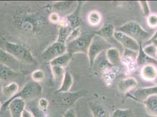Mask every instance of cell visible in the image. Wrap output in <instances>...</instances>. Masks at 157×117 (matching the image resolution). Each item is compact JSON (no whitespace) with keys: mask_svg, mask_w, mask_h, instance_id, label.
Wrapping results in <instances>:
<instances>
[{"mask_svg":"<svg viewBox=\"0 0 157 117\" xmlns=\"http://www.w3.org/2000/svg\"><path fill=\"white\" fill-rule=\"evenodd\" d=\"M115 31L126 34L134 39L140 45H143L151 36L150 33L145 31L136 21L126 22L123 25L116 28Z\"/></svg>","mask_w":157,"mask_h":117,"instance_id":"cell-1","label":"cell"},{"mask_svg":"<svg viewBox=\"0 0 157 117\" xmlns=\"http://www.w3.org/2000/svg\"><path fill=\"white\" fill-rule=\"evenodd\" d=\"M4 46V50L18 62L28 64L36 63L32 52L25 46L11 42H6Z\"/></svg>","mask_w":157,"mask_h":117,"instance_id":"cell-2","label":"cell"},{"mask_svg":"<svg viewBox=\"0 0 157 117\" xmlns=\"http://www.w3.org/2000/svg\"><path fill=\"white\" fill-rule=\"evenodd\" d=\"M95 35L93 32L81 33L76 39L66 43V52L72 56L78 53H83L87 55L89 46Z\"/></svg>","mask_w":157,"mask_h":117,"instance_id":"cell-3","label":"cell"},{"mask_svg":"<svg viewBox=\"0 0 157 117\" xmlns=\"http://www.w3.org/2000/svg\"><path fill=\"white\" fill-rule=\"evenodd\" d=\"M42 92V87L39 83L34 81H29L24 85L22 89L18 92V93L7 101L2 105V110H6L8 108V104L10 101L15 98H21L25 101L31 100L40 96Z\"/></svg>","mask_w":157,"mask_h":117,"instance_id":"cell-4","label":"cell"},{"mask_svg":"<svg viewBox=\"0 0 157 117\" xmlns=\"http://www.w3.org/2000/svg\"><path fill=\"white\" fill-rule=\"evenodd\" d=\"M55 94V96L53 99V102L68 110L72 108L79 99L86 97L88 94V90L84 89L75 92L69 91Z\"/></svg>","mask_w":157,"mask_h":117,"instance_id":"cell-5","label":"cell"},{"mask_svg":"<svg viewBox=\"0 0 157 117\" xmlns=\"http://www.w3.org/2000/svg\"><path fill=\"white\" fill-rule=\"evenodd\" d=\"M111 47L113 46L111 43L98 35H95L92 39L87 54L90 66H93L96 58L100 53L108 50Z\"/></svg>","mask_w":157,"mask_h":117,"instance_id":"cell-6","label":"cell"},{"mask_svg":"<svg viewBox=\"0 0 157 117\" xmlns=\"http://www.w3.org/2000/svg\"><path fill=\"white\" fill-rule=\"evenodd\" d=\"M67 52L66 45L63 43L56 41L49 46L41 54V58L46 62H50L60 55L65 53Z\"/></svg>","mask_w":157,"mask_h":117,"instance_id":"cell-7","label":"cell"},{"mask_svg":"<svg viewBox=\"0 0 157 117\" xmlns=\"http://www.w3.org/2000/svg\"><path fill=\"white\" fill-rule=\"evenodd\" d=\"M115 40L122 46L124 49H128L134 52H138L140 45L134 39L124 33L115 31L114 33Z\"/></svg>","mask_w":157,"mask_h":117,"instance_id":"cell-8","label":"cell"},{"mask_svg":"<svg viewBox=\"0 0 157 117\" xmlns=\"http://www.w3.org/2000/svg\"><path fill=\"white\" fill-rule=\"evenodd\" d=\"M125 95L126 97L131 98L137 101L142 103L148 98L157 96V85L155 86L140 88L136 90L134 93L130 94L129 92Z\"/></svg>","mask_w":157,"mask_h":117,"instance_id":"cell-9","label":"cell"},{"mask_svg":"<svg viewBox=\"0 0 157 117\" xmlns=\"http://www.w3.org/2000/svg\"><path fill=\"white\" fill-rule=\"evenodd\" d=\"M83 3L84 2L83 1H78V6L76 9L74 10V11L65 18V20L66 21L67 24L71 26L73 29L79 28L81 24L80 11Z\"/></svg>","mask_w":157,"mask_h":117,"instance_id":"cell-10","label":"cell"},{"mask_svg":"<svg viewBox=\"0 0 157 117\" xmlns=\"http://www.w3.org/2000/svg\"><path fill=\"white\" fill-rule=\"evenodd\" d=\"M11 117H21L24 110L26 108V101L21 98H15L8 105Z\"/></svg>","mask_w":157,"mask_h":117,"instance_id":"cell-11","label":"cell"},{"mask_svg":"<svg viewBox=\"0 0 157 117\" xmlns=\"http://www.w3.org/2000/svg\"><path fill=\"white\" fill-rule=\"evenodd\" d=\"M115 27L111 24L106 23L99 29L98 31H94L93 32L96 35L105 39L108 42L111 43L114 40H116L114 38V33L115 32Z\"/></svg>","mask_w":157,"mask_h":117,"instance_id":"cell-12","label":"cell"},{"mask_svg":"<svg viewBox=\"0 0 157 117\" xmlns=\"http://www.w3.org/2000/svg\"><path fill=\"white\" fill-rule=\"evenodd\" d=\"M58 25L59 26V31L56 41L66 44L73 29L67 24L65 18L61 19Z\"/></svg>","mask_w":157,"mask_h":117,"instance_id":"cell-13","label":"cell"},{"mask_svg":"<svg viewBox=\"0 0 157 117\" xmlns=\"http://www.w3.org/2000/svg\"><path fill=\"white\" fill-rule=\"evenodd\" d=\"M140 75L147 81H153L157 78V68L154 65H146L141 67Z\"/></svg>","mask_w":157,"mask_h":117,"instance_id":"cell-14","label":"cell"},{"mask_svg":"<svg viewBox=\"0 0 157 117\" xmlns=\"http://www.w3.org/2000/svg\"><path fill=\"white\" fill-rule=\"evenodd\" d=\"M20 74L8 66L0 64V82L10 81L19 76Z\"/></svg>","mask_w":157,"mask_h":117,"instance_id":"cell-15","label":"cell"},{"mask_svg":"<svg viewBox=\"0 0 157 117\" xmlns=\"http://www.w3.org/2000/svg\"><path fill=\"white\" fill-rule=\"evenodd\" d=\"M137 85V81L136 78L127 77L120 81L118 84V89L120 92L127 94L136 88Z\"/></svg>","mask_w":157,"mask_h":117,"instance_id":"cell-16","label":"cell"},{"mask_svg":"<svg viewBox=\"0 0 157 117\" xmlns=\"http://www.w3.org/2000/svg\"><path fill=\"white\" fill-rule=\"evenodd\" d=\"M19 63L20 62L14 58L6 51L0 48V64L8 66L15 71L14 68L18 67Z\"/></svg>","mask_w":157,"mask_h":117,"instance_id":"cell-17","label":"cell"},{"mask_svg":"<svg viewBox=\"0 0 157 117\" xmlns=\"http://www.w3.org/2000/svg\"><path fill=\"white\" fill-rule=\"evenodd\" d=\"M108 62L113 66H120L121 62V56L117 48L111 47L105 52Z\"/></svg>","mask_w":157,"mask_h":117,"instance_id":"cell-18","label":"cell"},{"mask_svg":"<svg viewBox=\"0 0 157 117\" xmlns=\"http://www.w3.org/2000/svg\"><path fill=\"white\" fill-rule=\"evenodd\" d=\"M89 108L93 117H111L107 109L100 104L89 102Z\"/></svg>","mask_w":157,"mask_h":117,"instance_id":"cell-19","label":"cell"},{"mask_svg":"<svg viewBox=\"0 0 157 117\" xmlns=\"http://www.w3.org/2000/svg\"><path fill=\"white\" fill-rule=\"evenodd\" d=\"M136 64L138 66H143L146 65H154L157 66V58H152L147 56L143 50V45H141L138 52V56L136 60Z\"/></svg>","mask_w":157,"mask_h":117,"instance_id":"cell-20","label":"cell"},{"mask_svg":"<svg viewBox=\"0 0 157 117\" xmlns=\"http://www.w3.org/2000/svg\"><path fill=\"white\" fill-rule=\"evenodd\" d=\"M145 109L148 115L154 117H157V96H151L142 102Z\"/></svg>","mask_w":157,"mask_h":117,"instance_id":"cell-21","label":"cell"},{"mask_svg":"<svg viewBox=\"0 0 157 117\" xmlns=\"http://www.w3.org/2000/svg\"><path fill=\"white\" fill-rule=\"evenodd\" d=\"M73 85V78L71 73L66 71L64 78L63 79L59 89L55 92V93L69 92Z\"/></svg>","mask_w":157,"mask_h":117,"instance_id":"cell-22","label":"cell"},{"mask_svg":"<svg viewBox=\"0 0 157 117\" xmlns=\"http://www.w3.org/2000/svg\"><path fill=\"white\" fill-rule=\"evenodd\" d=\"M19 91V85L16 82L12 81L8 85L2 87V94L6 97L8 98V100L11 99L15 96Z\"/></svg>","mask_w":157,"mask_h":117,"instance_id":"cell-23","label":"cell"},{"mask_svg":"<svg viewBox=\"0 0 157 117\" xmlns=\"http://www.w3.org/2000/svg\"><path fill=\"white\" fill-rule=\"evenodd\" d=\"M72 57V55L66 52L65 53L60 55L59 57L52 60L51 62H49V64L51 66H57L65 68L69 64Z\"/></svg>","mask_w":157,"mask_h":117,"instance_id":"cell-24","label":"cell"},{"mask_svg":"<svg viewBox=\"0 0 157 117\" xmlns=\"http://www.w3.org/2000/svg\"><path fill=\"white\" fill-rule=\"evenodd\" d=\"M51 69L54 80L61 84L65 74V68L60 66H51Z\"/></svg>","mask_w":157,"mask_h":117,"instance_id":"cell-25","label":"cell"},{"mask_svg":"<svg viewBox=\"0 0 157 117\" xmlns=\"http://www.w3.org/2000/svg\"><path fill=\"white\" fill-rule=\"evenodd\" d=\"M87 22L90 25L96 26L98 25L102 20V15L98 11H92L87 15Z\"/></svg>","mask_w":157,"mask_h":117,"instance_id":"cell-26","label":"cell"},{"mask_svg":"<svg viewBox=\"0 0 157 117\" xmlns=\"http://www.w3.org/2000/svg\"><path fill=\"white\" fill-rule=\"evenodd\" d=\"M75 1H58L53 3L52 6L53 8L60 13H65L70 9L75 4Z\"/></svg>","mask_w":157,"mask_h":117,"instance_id":"cell-27","label":"cell"},{"mask_svg":"<svg viewBox=\"0 0 157 117\" xmlns=\"http://www.w3.org/2000/svg\"><path fill=\"white\" fill-rule=\"evenodd\" d=\"M111 117H135V113L131 108H118L112 113Z\"/></svg>","mask_w":157,"mask_h":117,"instance_id":"cell-28","label":"cell"},{"mask_svg":"<svg viewBox=\"0 0 157 117\" xmlns=\"http://www.w3.org/2000/svg\"><path fill=\"white\" fill-rule=\"evenodd\" d=\"M31 78L33 81L39 83L42 82L45 78V73L41 69H37L32 73Z\"/></svg>","mask_w":157,"mask_h":117,"instance_id":"cell-29","label":"cell"},{"mask_svg":"<svg viewBox=\"0 0 157 117\" xmlns=\"http://www.w3.org/2000/svg\"><path fill=\"white\" fill-rule=\"evenodd\" d=\"M143 50L144 53L152 58H157V47L152 44L147 45L143 47Z\"/></svg>","mask_w":157,"mask_h":117,"instance_id":"cell-30","label":"cell"},{"mask_svg":"<svg viewBox=\"0 0 157 117\" xmlns=\"http://www.w3.org/2000/svg\"><path fill=\"white\" fill-rule=\"evenodd\" d=\"M139 4L144 16L147 18L151 14L150 8L148 2L147 1H140Z\"/></svg>","mask_w":157,"mask_h":117,"instance_id":"cell-31","label":"cell"},{"mask_svg":"<svg viewBox=\"0 0 157 117\" xmlns=\"http://www.w3.org/2000/svg\"><path fill=\"white\" fill-rule=\"evenodd\" d=\"M30 105L31 106H29L28 108L33 112V113L34 115V117H48L47 112H44L40 110L38 108V106L35 107L33 105L32 106L31 105Z\"/></svg>","mask_w":157,"mask_h":117,"instance_id":"cell-32","label":"cell"},{"mask_svg":"<svg viewBox=\"0 0 157 117\" xmlns=\"http://www.w3.org/2000/svg\"><path fill=\"white\" fill-rule=\"evenodd\" d=\"M147 23L148 26L151 28L154 29L157 28V14H150L147 18Z\"/></svg>","mask_w":157,"mask_h":117,"instance_id":"cell-33","label":"cell"},{"mask_svg":"<svg viewBox=\"0 0 157 117\" xmlns=\"http://www.w3.org/2000/svg\"><path fill=\"white\" fill-rule=\"evenodd\" d=\"M49 107V101L48 100L45 98H40L38 103V107L40 110L47 112L48 108Z\"/></svg>","mask_w":157,"mask_h":117,"instance_id":"cell-34","label":"cell"},{"mask_svg":"<svg viewBox=\"0 0 157 117\" xmlns=\"http://www.w3.org/2000/svg\"><path fill=\"white\" fill-rule=\"evenodd\" d=\"M48 21L50 23L54 24V25H59L61 18L59 15V14L56 13H51L48 15Z\"/></svg>","mask_w":157,"mask_h":117,"instance_id":"cell-35","label":"cell"},{"mask_svg":"<svg viewBox=\"0 0 157 117\" xmlns=\"http://www.w3.org/2000/svg\"><path fill=\"white\" fill-rule=\"evenodd\" d=\"M80 34H81V32H80V27L73 29L72 32L71 33V34L69 35V37L67 39L66 43H67L70 41H72L74 39H76L80 35Z\"/></svg>","mask_w":157,"mask_h":117,"instance_id":"cell-36","label":"cell"},{"mask_svg":"<svg viewBox=\"0 0 157 117\" xmlns=\"http://www.w3.org/2000/svg\"><path fill=\"white\" fill-rule=\"evenodd\" d=\"M63 117H77V116L75 110L71 108L66 111L63 114Z\"/></svg>","mask_w":157,"mask_h":117,"instance_id":"cell-37","label":"cell"},{"mask_svg":"<svg viewBox=\"0 0 157 117\" xmlns=\"http://www.w3.org/2000/svg\"><path fill=\"white\" fill-rule=\"evenodd\" d=\"M21 117H34V115L31 111L28 108H25L23 111Z\"/></svg>","mask_w":157,"mask_h":117,"instance_id":"cell-38","label":"cell"},{"mask_svg":"<svg viewBox=\"0 0 157 117\" xmlns=\"http://www.w3.org/2000/svg\"><path fill=\"white\" fill-rule=\"evenodd\" d=\"M155 40H157V30L156 31V32H155V33L152 36H151V38L149 39V40L145 43V44L149 45V44H151L153 41H154Z\"/></svg>","mask_w":157,"mask_h":117,"instance_id":"cell-39","label":"cell"},{"mask_svg":"<svg viewBox=\"0 0 157 117\" xmlns=\"http://www.w3.org/2000/svg\"><path fill=\"white\" fill-rule=\"evenodd\" d=\"M2 87L1 85V83L0 82V94L2 93Z\"/></svg>","mask_w":157,"mask_h":117,"instance_id":"cell-40","label":"cell"},{"mask_svg":"<svg viewBox=\"0 0 157 117\" xmlns=\"http://www.w3.org/2000/svg\"><path fill=\"white\" fill-rule=\"evenodd\" d=\"M2 108V104L1 103V101H0V110H1V109Z\"/></svg>","mask_w":157,"mask_h":117,"instance_id":"cell-41","label":"cell"},{"mask_svg":"<svg viewBox=\"0 0 157 117\" xmlns=\"http://www.w3.org/2000/svg\"></svg>","mask_w":157,"mask_h":117,"instance_id":"cell-42","label":"cell"}]
</instances>
